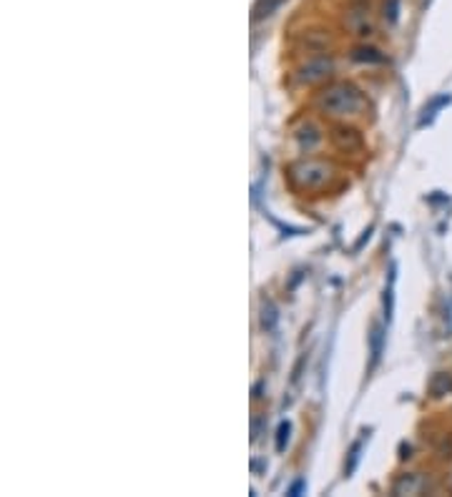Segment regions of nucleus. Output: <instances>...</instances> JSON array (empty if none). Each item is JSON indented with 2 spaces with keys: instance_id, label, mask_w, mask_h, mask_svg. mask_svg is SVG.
I'll return each mask as SVG.
<instances>
[{
  "instance_id": "13",
  "label": "nucleus",
  "mask_w": 452,
  "mask_h": 497,
  "mask_svg": "<svg viewBox=\"0 0 452 497\" xmlns=\"http://www.w3.org/2000/svg\"><path fill=\"white\" fill-rule=\"evenodd\" d=\"M450 101H452L450 93H442V96H440V98H434V101L430 103V106L422 108V116H420V121H417V128H425V123H430V121H432L434 116H437V111H440V108H445Z\"/></svg>"
},
{
  "instance_id": "10",
  "label": "nucleus",
  "mask_w": 452,
  "mask_h": 497,
  "mask_svg": "<svg viewBox=\"0 0 452 497\" xmlns=\"http://www.w3.org/2000/svg\"><path fill=\"white\" fill-rule=\"evenodd\" d=\"M347 25L355 30L357 36H369V33L374 30L367 11H350L347 13Z\"/></svg>"
},
{
  "instance_id": "17",
  "label": "nucleus",
  "mask_w": 452,
  "mask_h": 497,
  "mask_svg": "<svg viewBox=\"0 0 452 497\" xmlns=\"http://www.w3.org/2000/svg\"><path fill=\"white\" fill-rule=\"evenodd\" d=\"M362 442H364V440H357L355 444H352V449H350V465H347V475L350 472H355V468H357V462H359V449H362Z\"/></svg>"
},
{
  "instance_id": "6",
  "label": "nucleus",
  "mask_w": 452,
  "mask_h": 497,
  "mask_svg": "<svg viewBox=\"0 0 452 497\" xmlns=\"http://www.w3.org/2000/svg\"><path fill=\"white\" fill-rule=\"evenodd\" d=\"M430 487V479L422 472H404L392 482V495H422Z\"/></svg>"
},
{
  "instance_id": "4",
  "label": "nucleus",
  "mask_w": 452,
  "mask_h": 497,
  "mask_svg": "<svg viewBox=\"0 0 452 497\" xmlns=\"http://www.w3.org/2000/svg\"><path fill=\"white\" fill-rule=\"evenodd\" d=\"M331 73H334V58L331 55H312L296 68V81L301 86H320L329 79Z\"/></svg>"
},
{
  "instance_id": "18",
  "label": "nucleus",
  "mask_w": 452,
  "mask_h": 497,
  "mask_svg": "<svg viewBox=\"0 0 452 497\" xmlns=\"http://www.w3.org/2000/svg\"><path fill=\"white\" fill-rule=\"evenodd\" d=\"M445 329L447 334H452V297H447L445 301Z\"/></svg>"
},
{
  "instance_id": "20",
  "label": "nucleus",
  "mask_w": 452,
  "mask_h": 497,
  "mask_svg": "<svg viewBox=\"0 0 452 497\" xmlns=\"http://www.w3.org/2000/svg\"><path fill=\"white\" fill-rule=\"evenodd\" d=\"M425 3H430V0H425Z\"/></svg>"
},
{
  "instance_id": "2",
  "label": "nucleus",
  "mask_w": 452,
  "mask_h": 497,
  "mask_svg": "<svg viewBox=\"0 0 452 497\" xmlns=\"http://www.w3.org/2000/svg\"><path fill=\"white\" fill-rule=\"evenodd\" d=\"M337 179V166L327 158L301 156L287 166V181L299 193H322Z\"/></svg>"
},
{
  "instance_id": "9",
  "label": "nucleus",
  "mask_w": 452,
  "mask_h": 497,
  "mask_svg": "<svg viewBox=\"0 0 452 497\" xmlns=\"http://www.w3.org/2000/svg\"><path fill=\"white\" fill-rule=\"evenodd\" d=\"M427 395L432 400H442V397L452 395V372H434L427 382Z\"/></svg>"
},
{
  "instance_id": "19",
  "label": "nucleus",
  "mask_w": 452,
  "mask_h": 497,
  "mask_svg": "<svg viewBox=\"0 0 452 497\" xmlns=\"http://www.w3.org/2000/svg\"><path fill=\"white\" fill-rule=\"evenodd\" d=\"M301 487H304V479H299V482H294V485H292L289 495H299V492H301Z\"/></svg>"
},
{
  "instance_id": "7",
  "label": "nucleus",
  "mask_w": 452,
  "mask_h": 497,
  "mask_svg": "<svg viewBox=\"0 0 452 497\" xmlns=\"http://www.w3.org/2000/svg\"><path fill=\"white\" fill-rule=\"evenodd\" d=\"M350 60L352 63H359V66H385L387 55L380 48L369 46V43H359V46H355L350 50Z\"/></svg>"
},
{
  "instance_id": "1",
  "label": "nucleus",
  "mask_w": 452,
  "mask_h": 497,
  "mask_svg": "<svg viewBox=\"0 0 452 497\" xmlns=\"http://www.w3.org/2000/svg\"><path fill=\"white\" fill-rule=\"evenodd\" d=\"M317 114H322L329 121H347L357 118L367 111V96L352 81H331L314 98Z\"/></svg>"
},
{
  "instance_id": "8",
  "label": "nucleus",
  "mask_w": 452,
  "mask_h": 497,
  "mask_svg": "<svg viewBox=\"0 0 452 497\" xmlns=\"http://www.w3.org/2000/svg\"><path fill=\"white\" fill-rule=\"evenodd\" d=\"M369 372L374 369V367L380 365L382 360V352H385V327L382 324H372V329H369Z\"/></svg>"
},
{
  "instance_id": "16",
  "label": "nucleus",
  "mask_w": 452,
  "mask_h": 497,
  "mask_svg": "<svg viewBox=\"0 0 452 497\" xmlns=\"http://www.w3.org/2000/svg\"><path fill=\"white\" fill-rule=\"evenodd\" d=\"M289 435H292V422H282V425L277 427V452H284V449H287Z\"/></svg>"
},
{
  "instance_id": "15",
  "label": "nucleus",
  "mask_w": 452,
  "mask_h": 497,
  "mask_svg": "<svg viewBox=\"0 0 452 497\" xmlns=\"http://www.w3.org/2000/svg\"><path fill=\"white\" fill-rule=\"evenodd\" d=\"M382 18L390 25H395L399 20V0H385L382 3Z\"/></svg>"
},
{
  "instance_id": "5",
  "label": "nucleus",
  "mask_w": 452,
  "mask_h": 497,
  "mask_svg": "<svg viewBox=\"0 0 452 497\" xmlns=\"http://www.w3.org/2000/svg\"><path fill=\"white\" fill-rule=\"evenodd\" d=\"M292 138H294L296 149H299V154H312V151H317L322 146V141H324V131H322L320 123H314V121H301L299 126L294 128V133H292Z\"/></svg>"
},
{
  "instance_id": "11",
  "label": "nucleus",
  "mask_w": 452,
  "mask_h": 497,
  "mask_svg": "<svg viewBox=\"0 0 452 497\" xmlns=\"http://www.w3.org/2000/svg\"><path fill=\"white\" fill-rule=\"evenodd\" d=\"M259 324H261V329H264V332H274V329H277V324H279V309H277V304H274L271 299H264V301H261Z\"/></svg>"
},
{
  "instance_id": "12",
  "label": "nucleus",
  "mask_w": 452,
  "mask_h": 497,
  "mask_svg": "<svg viewBox=\"0 0 452 497\" xmlns=\"http://www.w3.org/2000/svg\"><path fill=\"white\" fill-rule=\"evenodd\" d=\"M284 0H256L252 8V20L254 23H259V20L269 18V15H274V13L282 8Z\"/></svg>"
},
{
  "instance_id": "14",
  "label": "nucleus",
  "mask_w": 452,
  "mask_h": 497,
  "mask_svg": "<svg viewBox=\"0 0 452 497\" xmlns=\"http://www.w3.org/2000/svg\"><path fill=\"white\" fill-rule=\"evenodd\" d=\"M395 266H392L390 271V284H387L385 289V297H382V306H385V319L387 322H392V312H395Z\"/></svg>"
},
{
  "instance_id": "3",
  "label": "nucleus",
  "mask_w": 452,
  "mask_h": 497,
  "mask_svg": "<svg viewBox=\"0 0 452 497\" xmlns=\"http://www.w3.org/2000/svg\"><path fill=\"white\" fill-rule=\"evenodd\" d=\"M329 144L342 156H357L364 151V136H362L359 128L347 123V121H337L329 128Z\"/></svg>"
}]
</instances>
